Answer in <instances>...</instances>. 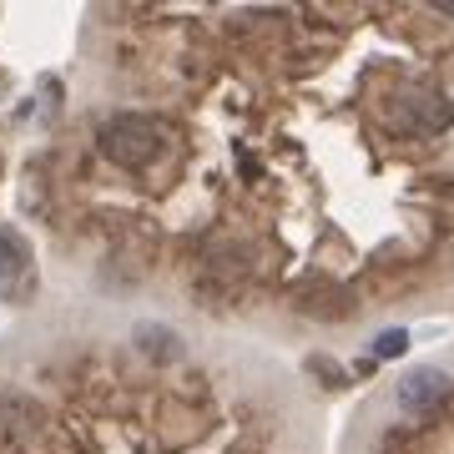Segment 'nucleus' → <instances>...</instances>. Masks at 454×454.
I'll return each mask as SVG.
<instances>
[{"label":"nucleus","mask_w":454,"mask_h":454,"mask_svg":"<svg viewBox=\"0 0 454 454\" xmlns=\"http://www.w3.org/2000/svg\"><path fill=\"white\" fill-rule=\"evenodd\" d=\"M399 348H404V333H384L379 339V354H399Z\"/></svg>","instance_id":"4"},{"label":"nucleus","mask_w":454,"mask_h":454,"mask_svg":"<svg viewBox=\"0 0 454 454\" xmlns=\"http://www.w3.org/2000/svg\"><path fill=\"white\" fill-rule=\"evenodd\" d=\"M444 394H450L444 369H414L404 384H399V404L404 409H439L444 404Z\"/></svg>","instance_id":"3"},{"label":"nucleus","mask_w":454,"mask_h":454,"mask_svg":"<svg viewBox=\"0 0 454 454\" xmlns=\"http://www.w3.org/2000/svg\"><path fill=\"white\" fill-rule=\"evenodd\" d=\"M97 152L106 167H121V172H142L162 157V121L146 112H121L112 121L97 127Z\"/></svg>","instance_id":"1"},{"label":"nucleus","mask_w":454,"mask_h":454,"mask_svg":"<svg viewBox=\"0 0 454 454\" xmlns=\"http://www.w3.org/2000/svg\"><path fill=\"white\" fill-rule=\"evenodd\" d=\"M26 288H31V253H26L16 227H0V293L20 298Z\"/></svg>","instance_id":"2"},{"label":"nucleus","mask_w":454,"mask_h":454,"mask_svg":"<svg viewBox=\"0 0 454 454\" xmlns=\"http://www.w3.org/2000/svg\"><path fill=\"white\" fill-rule=\"evenodd\" d=\"M0 91H5V86H0Z\"/></svg>","instance_id":"5"}]
</instances>
